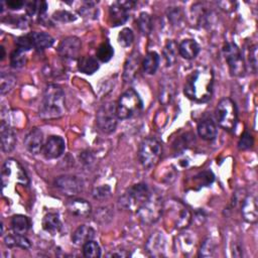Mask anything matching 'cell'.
<instances>
[{
    "mask_svg": "<svg viewBox=\"0 0 258 258\" xmlns=\"http://www.w3.org/2000/svg\"><path fill=\"white\" fill-rule=\"evenodd\" d=\"M213 86L214 74L212 69L201 67L186 78L183 93L188 99L197 103H206L212 97Z\"/></svg>",
    "mask_w": 258,
    "mask_h": 258,
    "instance_id": "6da1fadb",
    "label": "cell"
},
{
    "mask_svg": "<svg viewBox=\"0 0 258 258\" xmlns=\"http://www.w3.org/2000/svg\"><path fill=\"white\" fill-rule=\"evenodd\" d=\"M66 112L64 92L56 84H48L43 92L38 115L43 120L57 119Z\"/></svg>",
    "mask_w": 258,
    "mask_h": 258,
    "instance_id": "7a4b0ae2",
    "label": "cell"
},
{
    "mask_svg": "<svg viewBox=\"0 0 258 258\" xmlns=\"http://www.w3.org/2000/svg\"><path fill=\"white\" fill-rule=\"evenodd\" d=\"M162 215H164L165 219L177 230L187 228L191 221V214L189 210L182 203L176 200H170L163 204Z\"/></svg>",
    "mask_w": 258,
    "mask_h": 258,
    "instance_id": "3957f363",
    "label": "cell"
},
{
    "mask_svg": "<svg viewBox=\"0 0 258 258\" xmlns=\"http://www.w3.org/2000/svg\"><path fill=\"white\" fill-rule=\"evenodd\" d=\"M143 108V101L134 89H128L116 103V113L118 119L126 120L138 114Z\"/></svg>",
    "mask_w": 258,
    "mask_h": 258,
    "instance_id": "277c9868",
    "label": "cell"
},
{
    "mask_svg": "<svg viewBox=\"0 0 258 258\" xmlns=\"http://www.w3.org/2000/svg\"><path fill=\"white\" fill-rule=\"evenodd\" d=\"M163 201L159 192L150 191L148 199L137 210L136 214L144 225H152L156 223L162 216Z\"/></svg>",
    "mask_w": 258,
    "mask_h": 258,
    "instance_id": "5b68a950",
    "label": "cell"
},
{
    "mask_svg": "<svg viewBox=\"0 0 258 258\" xmlns=\"http://www.w3.org/2000/svg\"><path fill=\"white\" fill-rule=\"evenodd\" d=\"M150 189L146 183L139 182L129 187L119 199V205L130 212H137L142 204L148 199Z\"/></svg>",
    "mask_w": 258,
    "mask_h": 258,
    "instance_id": "8992f818",
    "label": "cell"
},
{
    "mask_svg": "<svg viewBox=\"0 0 258 258\" xmlns=\"http://www.w3.org/2000/svg\"><path fill=\"white\" fill-rule=\"evenodd\" d=\"M162 155L161 143L155 137H147L142 140L138 149V158L141 165L146 168L154 167Z\"/></svg>",
    "mask_w": 258,
    "mask_h": 258,
    "instance_id": "52a82bcc",
    "label": "cell"
},
{
    "mask_svg": "<svg viewBox=\"0 0 258 258\" xmlns=\"http://www.w3.org/2000/svg\"><path fill=\"white\" fill-rule=\"evenodd\" d=\"M216 117L219 125L227 130L234 131L238 123V111L235 102L231 98H223L217 105Z\"/></svg>",
    "mask_w": 258,
    "mask_h": 258,
    "instance_id": "ba28073f",
    "label": "cell"
},
{
    "mask_svg": "<svg viewBox=\"0 0 258 258\" xmlns=\"http://www.w3.org/2000/svg\"><path fill=\"white\" fill-rule=\"evenodd\" d=\"M1 181L3 189L9 183H21L23 185L29 184V178L22 167V165L15 159H7L1 169Z\"/></svg>",
    "mask_w": 258,
    "mask_h": 258,
    "instance_id": "9c48e42d",
    "label": "cell"
},
{
    "mask_svg": "<svg viewBox=\"0 0 258 258\" xmlns=\"http://www.w3.org/2000/svg\"><path fill=\"white\" fill-rule=\"evenodd\" d=\"M117 113L116 103L107 102L103 104L97 112L96 123L98 128L104 133H111L117 126Z\"/></svg>",
    "mask_w": 258,
    "mask_h": 258,
    "instance_id": "30bf717a",
    "label": "cell"
},
{
    "mask_svg": "<svg viewBox=\"0 0 258 258\" xmlns=\"http://www.w3.org/2000/svg\"><path fill=\"white\" fill-rule=\"evenodd\" d=\"M223 53L232 76L240 77L245 73V63L238 45L228 41L223 46Z\"/></svg>",
    "mask_w": 258,
    "mask_h": 258,
    "instance_id": "8fae6325",
    "label": "cell"
},
{
    "mask_svg": "<svg viewBox=\"0 0 258 258\" xmlns=\"http://www.w3.org/2000/svg\"><path fill=\"white\" fill-rule=\"evenodd\" d=\"M82 41L77 36H68L60 40L57 46V53L64 59H79Z\"/></svg>",
    "mask_w": 258,
    "mask_h": 258,
    "instance_id": "7c38bea8",
    "label": "cell"
},
{
    "mask_svg": "<svg viewBox=\"0 0 258 258\" xmlns=\"http://www.w3.org/2000/svg\"><path fill=\"white\" fill-rule=\"evenodd\" d=\"M54 184L63 195L70 197L77 196L83 190V181L74 175H61L55 179Z\"/></svg>",
    "mask_w": 258,
    "mask_h": 258,
    "instance_id": "4fadbf2b",
    "label": "cell"
},
{
    "mask_svg": "<svg viewBox=\"0 0 258 258\" xmlns=\"http://www.w3.org/2000/svg\"><path fill=\"white\" fill-rule=\"evenodd\" d=\"M66 149V142L62 137L52 135L43 144L41 153L46 159H56L62 155Z\"/></svg>",
    "mask_w": 258,
    "mask_h": 258,
    "instance_id": "5bb4252c",
    "label": "cell"
},
{
    "mask_svg": "<svg viewBox=\"0 0 258 258\" xmlns=\"http://www.w3.org/2000/svg\"><path fill=\"white\" fill-rule=\"evenodd\" d=\"M24 147L31 154H38L43 147V133L41 129L34 127L24 137Z\"/></svg>",
    "mask_w": 258,
    "mask_h": 258,
    "instance_id": "9a60e30c",
    "label": "cell"
},
{
    "mask_svg": "<svg viewBox=\"0 0 258 258\" xmlns=\"http://www.w3.org/2000/svg\"><path fill=\"white\" fill-rule=\"evenodd\" d=\"M129 18V9L123 2H114L109 8V22L111 26H120L124 24Z\"/></svg>",
    "mask_w": 258,
    "mask_h": 258,
    "instance_id": "2e32d148",
    "label": "cell"
},
{
    "mask_svg": "<svg viewBox=\"0 0 258 258\" xmlns=\"http://www.w3.org/2000/svg\"><path fill=\"white\" fill-rule=\"evenodd\" d=\"M0 138L1 149L5 153L11 152L16 145V135L11 126L2 120L0 123Z\"/></svg>",
    "mask_w": 258,
    "mask_h": 258,
    "instance_id": "e0dca14e",
    "label": "cell"
},
{
    "mask_svg": "<svg viewBox=\"0 0 258 258\" xmlns=\"http://www.w3.org/2000/svg\"><path fill=\"white\" fill-rule=\"evenodd\" d=\"M145 249L150 256L160 257L165 255V239L160 232L153 233L147 240Z\"/></svg>",
    "mask_w": 258,
    "mask_h": 258,
    "instance_id": "ac0fdd59",
    "label": "cell"
},
{
    "mask_svg": "<svg viewBox=\"0 0 258 258\" xmlns=\"http://www.w3.org/2000/svg\"><path fill=\"white\" fill-rule=\"evenodd\" d=\"M241 213L243 219L248 223H256L258 219L257 212V199L253 195H248L245 197L241 204Z\"/></svg>",
    "mask_w": 258,
    "mask_h": 258,
    "instance_id": "d6986e66",
    "label": "cell"
},
{
    "mask_svg": "<svg viewBox=\"0 0 258 258\" xmlns=\"http://www.w3.org/2000/svg\"><path fill=\"white\" fill-rule=\"evenodd\" d=\"M140 66V54L137 50L132 51V53L127 57L124 66V71H123V79L126 83L132 82L136 74L139 70Z\"/></svg>",
    "mask_w": 258,
    "mask_h": 258,
    "instance_id": "ffe728a7",
    "label": "cell"
},
{
    "mask_svg": "<svg viewBox=\"0 0 258 258\" xmlns=\"http://www.w3.org/2000/svg\"><path fill=\"white\" fill-rule=\"evenodd\" d=\"M67 209L72 215L80 218H86L92 212L91 205L83 199L69 200L67 203Z\"/></svg>",
    "mask_w": 258,
    "mask_h": 258,
    "instance_id": "44dd1931",
    "label": "cell"
},
{
    "mask_svg": "<svg viewBox=\"0 0 258 258\" xmlns=\"http://www.w3.org/2000/svg\"><path fill=\"white\" fill-rule=\"evenodd\" d=\"M198 134L199 136L207 141L214 140L217 137L218 129L215 122L212 119H204L199 122L198 127Z\"/></svg>",
    "mask_w": 258,
    "mask_h": 258,
    "instance_id": "7402d4cb",
    "label": "cell"
},
{
    "mask_svg": "<svg viewBox=\"0 0 258 258\" xmlns=\"http://www.w3.org/2000/svg\"><path fill=\"white\" fill-rule=\"evenodd\" d=\"M95 230L87 225L79 226L72 234V241L74 244L83 246L86 242L93 240L95 237Z\"/></svg>",
    "mask_w": 258,
    "mask_h": 258,
    "instance_id": "603a6c76",
    "label": "cell"
},
{
    "mask_svg": "<svg viewBox=\"0 0 258 258\" xmlns=\"http://www.w3.org/2000/svg\"><path fill=\"white\" fill-rule=\"evenodd\" d=\"M201 50L199 43L191 38L183 39L178 44V53L185 59H192L195 58Z\"/></svg>",
    "mask_w": 258,
    "mask_h": 258,
    "instance_id": "cb8c5ba5",
    "label": "cell"
},
{
    "mask_svg": "<svg viewBox=\"0 0 258 258\" xmlns=\"http://www.w3.org/2000/svg\"><path fill=\"white\" fill-rule=\"evenodd\" d=\"M28 34L32 41L33 48H35L37 50H43L45 48H48L54 42L53 37L46 32L32 31V32H29Z\"/></svg>",
    "mask_w": 258,
    "mask_h": 258,
    "instance_id": "d4e9b609",
    "label": "cell"
},
{
    "mask_svg": "<svg viewBox=\"0 0 258 258\" xmlns=\"http://www.w3.org/2000/svg\"><path fill=\"white\" fill-rule=\"evenodd\" d=\"M42 229L51 235H55L61 228V222L58 214L48 213L46 214L41 222Z\"/></svg>",
    "mask_w": 258,
    "mask_h": 258,
    "instance_id": "484cf974",
    "label": "cell"
},
{
    "mask_svg": "<svg viewBox=\"0 0 258 258\" xmlns=\"http://www.w3.org/2000/svg\"><path fill=\"white\" fill-rule=\"evenodd\" d=\"M78 69L86 75H93L99 70V62L96 57L91 55L81 56L78 59Z\"/></svg>",
    "mask_w": 258,
    "mask_h": 258,
    "instance_id": "4316f807",
    "label": "cell"
},
{
    "mask_svg": "<svg viewBox=\"0 0 258 258\" xmlns=\"http://www.w3.org/2000/svg\"><path fill=\"white\" fill-rule=\"evenodd\" d=\"M4 243L7 247H19L24 250L29 249L31 246V243L28 238H26L24 235L16 234L13 232V234H8L4 237Z\"/></svg>",
    "mask_w": 258,
    "mask_h": 258,
    "instance_id": "83f0119b",
    "label": "cell"
},
{
    "mask_svg": "<svg viewBox=\"0 0 258 258\" xmlns=\"http://www.w3.org/2000/svg\"><path fill=\"white\" fill-rule=\"evenodd\" d=\"M31 226L30 220L24 215H15L11 219V228L12 231L16 234L24 235L28 232Z\"/></svg>",
    "mask_w": 258,
    "mask_h": 258,
    "instance_id": "f1b7e54d",
    "label": "cell"
},
{
    "mask_svg": "<svg viewBox=\"0 0 258 258\" xmlns=\"http://www.w3.org/2000/svg\"><path fill=\"white\" fill-rule=\"evenodd\" d=\"M159 54L156 51H149L145 55L142 61V68L145 74L147 75H154L159 66Z\"/></svg>",
    "mask_w": 258,
    "mask_h": 258,
    "instance_id": "f546056e",
    "label": "cell"
},
{
    "mask_svg": "<svg viewBox=\"0 0 258 258\" xmlns=\"http://www.w3.org/2000/svg\"><path fill=\"white\" fill-rule=\"evenodd\" d=\"M178 45L174 40H168L163 48V56L167 66H172L176 61Z\"/></svg>",
    "mask_w": 258,
    "mask_h": 258,
    "instance_id": "4dcf8cb0",
    "label": "cell"
},
{
    "mask_svg": "<svg viewBox=\"0 0 258 258\" xmlns=\"http://www.w3.org/2000/svg\"><path fill=\"white\" fill-rule=\"evenodd\" d=\"M137 26L143 35H149L152 31V19L147 12H141L137 18Z\"/></svg>",
    "mask_w": 258,
    "mask_h": 258,
    "instance_id": "1f68e13d",
    "label": "cell"
},
{
    "mask_svg": "<svg viewBox=\"0 0 258 258\" xmlns=\"http://www.w3.org/2000/svg\"><path fill=\"white\" fill-rule=\"evenodd\" d=\"M113 55H114L113 46L108 41L102 42L96 50V56L102 62H108L113 57Z\"/></svg>",
    "mask_w": 258,
    "mask_h": 258,
    "instance_id": "d6a6232c",
    "label": "cell"
},
{
    "mask_svg": "<svg viewBox=\"0 0 258 258\" xmlns=\"http://www.w3.org/2000/svg\"><path fill=\"white\" fill-rule=\"evenodd\" d=\"M16 84V77L10 73H2L0 77V92L1 95L9 93Z\"/></svg>",
    "mask_w": 258,
    "mask_h": 258,
    "instance_id": "836d02e7",
    "label": "cell"
},
{
    "mask_svg": "<svg viewBox=\"0 0 258 258\" xmlns=\"http://www.w3.org/2000/svg\"><path fill=\"white\" fill-rule=\"evenodd\" d=\"M83 254L87 258H98L101 256V248L97 242L90 240L83 245Z\"/></svg>",
    "mask_w": 258,
    "mask_h": 258,
    "instance_id": "e575fe53",
    "label": "cell"
},
{
    "mask_svg": "<svg viewBox=\"0 0 258 258\" xmlns=\"http://www.w3.org/2000/svg\"><path fill=\"white\" fill-rule=\"evenodd\" d=\"M26 59L25 51L16 48L10 54V66L14 69L22 68L26 63Z\"/></svg>",
    "mask_w": 258,
    "mask_h": 258,
    "instance_id": "d590c367",
    "label": "cell"
},
{
    "mask_svg": "<svg viewBox=\"0 0 258 258\" xmlns=\"http://www.w3.org/2000/svg\"><path fill=\"white\" fill-rule=\"evenodd\" d=\"M134 33L132 29L125 27L118 34V43L123 47H129L133 43Z\"/></svg>",
    "mask_w": 258,
    "mask_h": 258,
    "instance_id": "8d00e7d4",
    "label": "cell"
},
{
    "mask_svg": "<svg viewBox=\"0 0 258 258\" xmlns=\"http://www.w3.org/2000/svg\"><path fill=\"white\" fill-rule=\"evenodd\" d=\"M79 13L86 18H97L98 17V9L95 6V2L87 1L84 2L82 7L79 9Z\"/></svg>",
    "mask_w": 258,
    "mask_h": 258,
    "instance_id": "74e56055",
    "label": "cell"
},
{
    "mask_svg": "<svg viewBox=\"0 0 258 258\" xmlns=\"http://www.w3.org/2000/svg\"><path fill=\"white\" fill-rule=\"evenodd\" d=\"M215 250H216V245H215L214 241L210 238H207L201 245V248L199 250V256L211 257L214 255Z\"/></svg>",
    "mask_w": 258,
    "mask_h": 258,
    "instance_id": "f35d334b",
    "label": "cell"
},
{
    "mask_svg": "<svg viewBox=\"0 0 258 258\" xmlns=\"http://www.w3.org/2000/svg\"><path fill=\"white\" fill-rule=\"evenodd\" d=\"M214 179L215 175L213 174L212 171H203L194 177V180L197 182V185H199V187L211 184L214 181Z\"/></svg>",
    "mask_w": 258,
    "mask_h": 258,
    "instance_id": "ab89813d",
    "label": "cell"
},
{
    "mask_svg": "<svg viewBox=\"0 0 258 258\" xmlns=\"http://www.w3.org/2000/svg\"><path fill=\"white\" fill-rule=\"evenodd\" d=\"M52 18L58 22L62 23H68V22H73L77 19L76 15L73 14L72 12H69L67 10H57L52 14Z\"/></svg>",
    "mask_w": 258,
    "mask_h": 258,
    "instance_id": "60d3db41",
    "label": "cell"
},
{
    "mask_svg": "<svg viewBox=\"0 0 258 258\" xmlns=\"http://www.w3.org/2000/svg\"><path fill=\"white\" fill-rule=\"evenodd\" d=\"M15 44H16V48L21 49L23 51H27V50H30L31 48H33L32 41H31L28 33L17 37L15 40Z\"/></svg>",
    "mask_w": 258,
    "mask_h": 258,
    "instance_id": "b9f144b4",
    "label": "cell"
},
{
    "mask_svg": "<svg viewBox=\"0 0 258 258\" xmlns=\"http://www.w3.org/2000/svg\"><path fill=\"white\" fill-rule=\"evenodd\" d=\"M253 144H254V138L252 134L248 131H245L238 142V147L240 150H247V149H250L253 146Z\"/></svg>",
    "mask_w": 258,
    "mask_h": 258,
    "instance_id": "7bdbcfd3",
    "label": "cell"
},
{
    "mask_svg": "<svg viewBox=\"0 0 258 258\" xmlns=\"http://www.w3.org/2000/svg\"><path fill=\"white\" fill-rule=\"evenodd\" d=\"M182 11L179 7H170L167 9V17H168V20L173 24V25H176V24H179L180 21L182 20Z\"/></svg>",
    "mask_w": 258,
    "mask_h": 258,
    "instance_id": "ee69618b",
    "label": "cell"
},
{
    "mask_svg": "<svg viewBox=\"0 0 258 258\" xmlns=\"http://www.w3.org/2000/svg\"><path fill=\"white\" fill-rule=\"evenodd\" d=\"M111 195V188L109 185H101L97 186L93 189L92 196L96 200H104L107 199Z\"/></svg>",
    "mask_w": 258,
    "mask_h": 258,
    "instance_id": "f6af8a7d",
    "label": "cell"
},
{
    "mask_svg": "<svg viewBox=\"0 0 258 258\" xmlns=\"http://www.w3.org/2000/svg\"><path fill=\"white\" fill-rule=\"evenodd\" d=\"M7 23L15 24L16 27L25 28L27 26V18L23 15H9L7 17Z\"/></svg>",
    "mask_w": 258,
    "mask_h": 258,
    "instance_id": "bcb514c9",
    "label": "cell"
},
{
    "mask_svg": "<svg viewBox=\"0 0 258 258\" xmlns=\"http://www.w3.org/2000/svg\"><path fill=\"white\" fill-rule=\"evenodd\" d=\"M94 218H95L96 222L107 223L108 221L111 220L112 215L110 214V211L108 210V208H100L94 215Z\"/></svg>",
    "mask_w": 258,
    "mask_h": 258,
    "instance_id": "7dc6e473",
    "label": "cell"
},
{
    "mask_svg": "<svg viewBox=\"0 0 258 258\" xmlns=\"http://www.w3.org/2000/svg\"><path fill=\"white\" fill-rule=\"evenodd\" d=\"M172 93H173V88L170 85H165L160 94V102H162L163 104L168 103L172 98Z\"/></svg>",
    "mask_w": 258,
    "mask_h": 258,
    "instance_id": "c3c4849f",
    "label": "cell"
},
{
    "mask_svg": "<svg viewBox=\"0 0 258 258\" xmlns=\"http://www.w3.org/2000/svg\"><path fill=\"white\" fill-rule=\"evenodd\" d=\"M25 10L28 16H33L39 11V2L37 1H29L25 3Z\"/></svg>",
    "mask_w": 258,
    "mask_h": 258,
    "instance_id": "681fc988",
    "label": "cell"
},
{
    "mask_svg": "<svg viewBox=\"0 0 258 258\" xmlns=\"http://www.w3.org/2000/svg\"><path fill=\"white\" fill-rule=\"evenodd\" d=\"M257 45L254 44L253 46H251L250 51H249V61L251 63V66L253 67L254 71H256L257 68Z\"/></svg>",
    "mask_w": 258,
    "mask_h": 258,
    "instance_id": "f907efd6",
    "label": "cell"
},
{
    "mask_svg": "<svg viewBox=\"0 0 258 258\" xmlns=\"http://www.w3.org/2000/svg\"><path fill=\"white\" fill-rule=\"evenodd\" d=\"M5 5L7 6V8L11 10H18L25 5V2L20 0H10V1H6Z\"/></svg>",
    "mask_w": 258,
    "mask_h": 258,
    "instance_id": "816d5d0a",
    "label": "cell"
},
{
    "mask_svg": "<svg viewBox=\"0 0 258 258\" xmlns=\"http://www.w3.org/2000/svg\"><path fill=\"white\" fill-rule=\"evenodd\" d=\"M232 256H234V257H242L243 256V248L239 242H234L232 244Z\"/></svg>",
    "mask_w": 258,
    "mask_h": 258,
    "instance_id": "f5cc1de1",
    "label": "cell"
},
{
    "mask_svg": "<svg viewBox=\"0 0 258 258\" xmlns=\"http://www.w3.org/2000/svg\"><path fill=\"white\" fill-rule=\"evenodd\" d=\"M80 159L84 165H91L94 161V157L90 152H83L82 155L80 156Z\"/></svg>",
    "mask_w": 258,
    "mask_h": 258,
    "instance_id": "db71d44e",
    "label": "cell"
},
{
    "mask_svg": "<svg viewBox=\"0 0 258 258\" xmlns=\"http://www.w3.org/2000/svg\"><path fill=\"white\" fill-rule=\"evenodd\" d=\"M0 50H1V54H0V59L3 60L4 57H5V48L3 46L0 47Z\"/></svg>",
    "mask_w": 258,
    "mask_h": 258,
    "instance_id": "11a10c76",
    "label": "cell"
}]
</instances>
